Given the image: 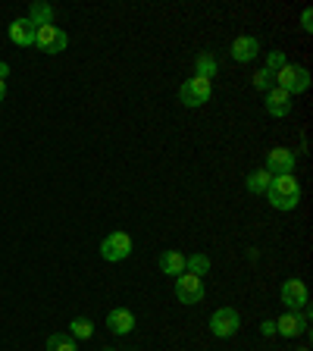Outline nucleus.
<instances>
[{
    "mask_svg": "<svg viewBox=\"0 0 313 351\" xmlns=\"http://www.w3.org/2000/svg\"><path fill=\"white\" fill-rule=\"evenodd\" d=\"M260 332H263V336H276V320H263L260 323Z\"/></svg>",
    "mask_w": 313,
    "mask_h": 351,
    "instance_id": "nucleus-25",
    "label": "nucleus"
},
{
    "mask_svg": "<svg viewBox=\"0 0 313 351\" xmlns=\"http://www.w3.org/2000/svg\"><path fill=\"white\" fill-rule=\"evenodd\" d=\"M160 270L166 273V276H179V273H185V254H179V251H163L160 254Z\"/></svg>",
    "mask_w": 313,
    "mask_h": 351,
    "instance_id": "nucleus-16",
    "label": "nucleus"
},
{
    "mask_svg": "<svg viewBox=\"0 0 313 351\" xmlns=\"http://www.w3.org/2000/svg\"><path fill=\"white\" fill-rule=\"evenodd\" d=\"M69 336L73 339H91L95 336V323L85 320V317H75V320L69 323Z\"/></svg>",
    "mask_w": 313,
    "mask_h": 351,
    "instance_id": "nucleus-21",
    "label": "nucleus"
},
{
    "mask_svg": "<svg viewBox=\"0 0 313 351\" xmlns=\"http://www.w3.org/2000/svg\"><path fill=\"white\" fill-rule=\"evenodd\" d=\"M35 25L29 19H16L10 22V41L19 44V47H35Z\"/></svg>",
    "mask_w": 313,
    "mask_h": 351,
    "instance_id": "nucleus-14",
    "label": "nucleus"
},
{
    "mask_svg": "<svg viewBox=\"0 0 313 351\" xmlns=\"http://www.w3.org/2000/svg\"><path fill=\"white\" fill-rule=\"evenodd\" d=\"M301 29L304 32L313 29V10H304V13H301Z\"/></svg>",
    "mask_w": 313,
    "mask_h": 351,
    "instance_id": "nucleus-24",
    "label": "nucleus"
},
{
    "mask_svg": "<svg viewBox=\"0 0 313 351\" xmlns=\"http://www.w3.org/2000/svg\"><path fill=\"white\" fill-rule=\"evenodd\" d=\"M238 326H241V317H238V311H235V307H219L216 314L210 317V332L216 339L235 336V332H238Z\"/></svg>",
    "mask_w": 313,
    "mask_h": 351,
    "instance_id": "nucleus-7",
    "label": "nucleus"
},
{
    "mask_svg": "<svg viewBox=\"0 0 313 351\" xmlns=\"http://www.w3.org/2000/svg\"><path fill=\"white\" fill-rule=\"evenodd\" d=\"M185 270L195 273V276H207V273H210V257H207V254H191V257H185Z\"/></svg>",
    "mask_w": 313,
    "mask_h": 351,
    "instance_id": "nucleus-19",
    "label": "nucleus"
},
{
    "mask_svg": "<svg viewBox=\"0 0 313 351\" xmlns=\"http://www.w3.org/2000/svg\"><path fill=\"white\" fill-rule=\"evenodd\" d=\"M7 73H10V66H7V63H0V79H3V82H7Z\"/></svg>",
    "mask_w": 313,
    "mask_h": 351,
    "instance_id": "nucleus-26",
    "label": "nucleus"
},
{
    "mask_svg": "<svg viewBox=\"0 0 313 351\" xmlns=\"http://www.w3.org/2000/svg\"><path fill=\"white\" fill-rule=\"evenodd\" d=\"M66 44H69V35L63 29H57V25H41L35 32V47L44 53H60L66 51Z\"/></svg>",
    "mask_w": 313,
    "mask_h": 351,
    "instance_id": "nucleus-6",
    "label": "nucleus"
},
{
    "mask_svg": "<svg viewBox=\"0 0 313 351\" xmlns=\"http://www.w3.org/2000/svg\"><path fill=\"white\" fill-rule=\"evenodd\" d=\"M254 88H257V91H263V95L273 88V73L266 69V66H263L260 73H254Z\"/></svg>",
    "mask_w": 313,
    "mask_h": 351,
    "instance_id": "nucleus-22",
    "label": "nucleus"
},
{
    "mask_svg": "<svg viewBox=\"0 0 313 351\" xmlns=\"http://www.w3.org/2000/svg\"><path fill=\"white\" fill-rule=\"evenodd\" d=\"M210 97H213V82L197 79V75H191V79L182 82V88H179V101H182V107H204Z\"/></svg>",
    "mask_w": 313,
    "mask_h": 351,
    "instance_id": "nucleus-3",
    "label": "nucleus"
},
{
    "mask_svg": "<svg viewBox=\"0 0 313 351\" xmlns=\"http://www.w3.org/2000/svg\"><path fill=\"white\" fill-rule=\"evenodd\" d=\"M273 79H276V85L282 88V91H288L292 97L310 88V73H307L304 66H295V63H285Z\"/></svg>",
    "mask_w": 313,
    "mask_h": 351,
    "instance_id": "nucleus-2",
    "label": "nucleus"
},
{
    "mask_svg": "<svg viewBox=\"0 0 313 351\" xmlns=\"http://www.w3.org/2000/svg\"><path fill=\"white\" fill-rule=\"evenodd\" d=\"M292 95L288 91H282L279 85H273L266 95H263V107H266V113L270 117H276V119H282V117H288L292 113Z\"/></svg>",
    "mask_w": 313,
    "mask_h": 351,
    "instance_id": "nucleus-8",
    "label": "nucleus"
},
{
    "mask_svg": "<svg viewBox=\"0 0 313 351\" xmlns=\"http://www.w3.org/2000/svg\"><path fill=\"white\" fill-rule=\"evenodd\" d=\"M285 63H288V60H285V53H282V51H270V57H266V69H270L273 75H276Z\"/></svg>",
    "mask_w": 313,
    "mask_h": 351,
    "instance_id": "nucleus-23",
    "label": "nucleus"
},
{
    "mask_svg": "<svg viewBox=\"0 0 313 351\" xmlns=\"http://www.w3.org/2000/svg\"><path fill=\"white\" fill-rule=\"evenodd\" d=\"M266 173L292 176L295 173V151H288V147H273V151H266Z\"/></svg>",
    "mask_w": 313,
    "mask_h": 351,
    "instance_id": "nucleus-9",
    "label": "nucleus"
},
{
    "mask_svg": "<svg viewBox=\"0 0 313 351\" xmlns=\"http://www.w3.org/2000/svg\"><path fill=\"white\" fill-rule=\"evenodd\" d=\"M216 73H219V66H216V60H213V53L210 51H201V53H197V57H195V75H197V79H207V82H210Z\"/></svg>",
    "mask_w": 313,
    "mask_h": 351,
    "instance_id": "nucleus-15",
    "label": "nucleus"
},
{
    "mask_svg": "<svg viewBox=\"0 0 313 351\" xmlns=\"http://www.w3.org/2000/svg\"><path fill=\"white\" fill-rule=\"evenodd\" d=\"M132 254V235L129 232H113L101 241V257L110 263H119Z\"/></svg>",
    "mask_w": 313,
    "mask_h": 351,
    "instance_id": "nucleus-5",
    "label": "nucleus"
},
{
    "mask_svg": "<svg viewBox=\"0 0 313 351\" xmlns=\"http://www.w3.org/2000/svg\"><path fill=\"white\" fill-rule=\"evenodd\" d=\"M266 197H270V207L276 210H295L301 204V185L295 176H273L270 189H266Z\"/></svg>",
    "mask_w": 313,
    "mask_h": 351,
    "instance_id": "nucleus-1",
    "label": "nucleus"
},
{
    "mask_svg": "<svg viewBox=\"0 0 313 351\" xmlns=\"http://www.w3.org/2000/svg\"><path fill=\"white\" fill-rule=\"evenodd\" d=\"M3 95H7V82L0 79V101H3Z\"/></svg>",
    "mask_w": 313,
    "mask_h": 351,
    "instance_id": "nucleus-27",
    "label": "nucleus"
},
{
    "mask_svg": "<svg viewBox=\"0 0 313 351\" xmlns=\"http://www.w3.org/2000/svg\"><path fill=\"white\" fill-rule=\"evenodd\" d=\"M282 304L292 307V311H298V307H307V285L301 282V279H285L282 282Z\"/></svg>",
    "mask_w": 313,
    "mask_h": 351,
    "instance_id": "nucleus-10",
    "label": "nucleus"
},
{
    "mask_svg": "<svg viewBox=\"0 0 313 351\" xmlns=\"http://www.w3.org/2000/svg\"><path fill=\"white\" fill-rule=\"evenodd\" d=\"M273 176L266 173V169H254V173L245 176V185H248L251 195H266V189H270Z\"/></svg>",
    "mask_w": 313,
    "mask_h": 351,
    "instance_id": "nucleus-17",
    "label": "nucleus"
},
{
    "mask_svg": "<svg viewBox=\"0 0 313 351\" xmlns=\"http://www.w3.org/2000/svg\"><path fill=\"white\" fill-rule=\"evenodd\" d=\"M47 351H79V348H75V339L69 332H53L47 339Z\"/></svg>",
    "mask_w": 313,
    "mask_h": 351,
    "instance_id": "nucleus-20",
    "label": "nucleus"
},
{
    "mask_svg": "<svg viewBox=\"0 0 313 351\" xmlns=\"http://www.w3.org/2000/svg\"><path fill=\"white\" fill-rule=\"evenodd\" d=\"M175 298L182 304H197L204 298V279L195 276V273H179L175 276Z\"/></svg>",
    "mask_w": 313,
    "mask_h": 351,
    "instance_id": "nucleus-4",
    "label": "nucleus"
},
{
    "mask_svg": "<svg viewBox=\"0 0 313 351\" xmlns=\"http://www.w3.org/2000/svg\"><path fill=\"white\" fill-rule=\"evenodd\" d=\"M25 19H29L35 29H41V25H51L53 7H51V3H32V7H29V16H25Z\"/></svg>",
    "mask_w": 313,
    "mask_h": 351,
    "instance_id": "nucleus-18",
    "label": "nucleus"
},
{
    "mask_svg": "<svg viewBox=\"0 0 313 351\" xmlns=\"http://www.w3.org/2000/svg\"><path fill=\"white\" fill-rule=\"evenodd\" d=\"M107 326H110V332H116V336H129L132 329H135V314L125 311V307H116V311L107 314Z\"/></svg>",
    "mask_w": 313,
    "mask_h": 351,
    "instance_id": "nucleus-13",
    "label": "nucleus"
},
{
    "mask_svg": "<svg viewBox=\"0 0 313 351\" xmlns=\"http://www.w3.org/2000/svg\"><path fill=\"white\" fill-rule=\"evenodd\" d=\"M260 53V41L254 35H241L232 41V60L235 63H251Z\"/></svg>",
    "mask_w": 313,
    "mask_h": 351,
    "instance_id": "nucleus-11",
    "label": "nucleus"
},
{
    "mask_svg": "<svg viewBox=\"0 0 313 351\" xmlns=\"http://www.w3.org/2000/svg\"><path fill=\"white\" fill-rule=\"evenodd\" d=\"M304 351H307V348H304Z\"/></svg>",
    "mask_w": 313,
    "mask_h": 351,
    "instance_id": "nucleus-29",
    "label": "nucleus"
},
{
    "mask_svg": "<svg viewBox=\"0 0 313 351\" xmlns=\"http://www.w3.org/2000/svg\"><path fill=\"white\" fill-rule=\"evenodd\" d=\"M103 351H113V348H103Z\"/></svg>",
    "mask_w": 313,
    "mask_h": 351,
    "instance_id": "nucleus-28",
    "label": "nucleus"
},
{
    "mask_svg": "<svg viewBox=\"0 0 313 351\" xmlns=\"http://www.w3.org/2000/svg\"><path fill=\"white\" fill-rule=\"evenodd\" d=\"M307 329V314H285V317H279L276 320V336H285V339H295V336H301Z\"/></svg>",
    "mask_w": 313,
    "mask_h": 351,
    "instance_id": "nucleus-12",
    "label": "nucleus"
}]
</instances>
